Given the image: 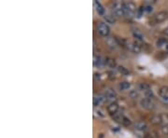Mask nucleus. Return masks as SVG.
I'll use <instances>...</instances> for the list:
<instances>
[{"instance_id":"f257e3e1","label":"nucleus","mask_w":168,"mask_h":138,"mask_svg":"<svg viewBox=\"0 0 168 138\" xmlns=\"http://www.w3.org/2000/svg\"><path fill=\"white\" fill-rule=\"evenodd\" d=\"M122 8L124 15L127 17H133L136 11V6L133 2H124L122 3Z\"/></svg>"},{"instance_id":"f03ea898","label":"nucleus","mask_w":168,"mask_h":138,"mask_svg":"<svg viewBox=\"0 0 168 138\" xmlns=\"http://www.w3.org/2000/svg\"><path fill=\"white\" fill-rule=\"evenodd\" d=\"M97 33L102 37H107L110 33V28L107 24L99 23L97 24Z\"/></svg>"},{"instance_id":"7ed1b4c3","label":"nucleus","mask_w":168,"mask_h":138,"mask_svg":"<svg viewBox=\"0 0 168 138\" xmlns=\"http://www.w3.org/2000/svg\"><path fill=\"white\" fill-rule=\"evenodd\" d=\"M168 19V12L165 11H159L157 12L155 15H154V20L157 24H160V23H162L164 21H166Z\"/></svg>"},{"instance_id":"20e7f679","label":"nucleus","mask_w":168,"mask_h":138,"mask_svg":"<svg viewBox=\"0 0 168 138\" xmlns=\"http://www.w3.org/2000/svg\"><path fill=\"white\" fill-rule=\"evenodd\" d=\"M129 51L134 52V53H139L141 51V46L139 44H137L136 42H128L126 41L125 46Z\"/></svg>"},{"instance_id":"39448f33","label":"nucleus","mask_w":168,"mask_h":138,"mask_svg":"<svg viewBox=\"0 0 168 138\" xmlns=\"http://www.w3.org/2000/svg\"><path fill=\"white\" fill-rule=\"evenodd\" d=\"M112 12L113 15H115L116 17H122L124 15V11H123V8H122V4H115L113 6L112 9Z\"/></svg>"},{"instance_id":"423d86ee","label":"nucleus","mask_w":168,"mask_h":138,"mask_svg":"<svg viewBox=\"0 0 168 138\" xmlns=\"http://www.w3.org/2000/svg\"><path fill=\"white\" fill-rule=\"evenodd\" d=\"M140 105L143 108L145 109H153L154 108V103L152 102V100H149V99H147V98H143L141 99L140 101Z\"/></svg>"},{"instance_id":"0eeeda50","label":"nucleus","mask_w":168,"mask_h":138,"mask_svg":"<svg viewBox=\"0 0 168 138\" xmlns=\"http://www.w3.org/2000/svg\"><path fill=\"white\" fill-rule=\"evenodd\" d=\"M93 64L95 66L97 67H101L105 65H107V60H105L103 57L101 56H94V59H93Z\"/></svg>"},{"instance_id":"6e6552de","label":"nucleus","mask_w":168,"mask_h":138,"mask_svg":"<svg viewBox=\"0 0 168 138\" xmlns=\"http://www.w3.org/2000/svg\"><path fill=\"white\" fill-rule=\"evenodd\" d=\"M159 95H160L162 99L168 101V87H167V86H162V87H161L160 90H159Z\"/></svg>"},{"instance_id":"1a4fd4ad","label":"nucleus","mask_w":168,"mask_h":138,"mask_svg":"<svg viewBox=\"0 0 168 138\" xmlns=\"http://www.w3.org/2000/svg\"><path fill=\"white\" fill-rule=\"evenodd\" d=\"M107 111L109 114L114 115L119 111V105L117 103H111L108 106H107Z\"/></svg>"},{"instance_id":"9d476101","label":"nucleus","mask_w":168,"mask_h":138,"mask_svg":"<svg viewBox=\"0 0 168 138\" xmlns=\"http://www.w3.org/2000/svg\"><path fill=\"white\" fill-rule=\"evenodd\" d=\"M117 96V93L116 91L113 90V89H107L105 92V97L106 99H108V100H112V99H115Z\"/></svg>"},{"instance_id":"9b49d317","label":"nucleus","mask_w":168,"mask_h":138,"mask_svg":"<svg viewBox=\"0 0 168 138\" xmlns=\"http://www.w3.org/2000/svg\"><path fill=\"white\" fill-rule=\"evenodd\" d=\"M105 99H106V97L103 96V95H95L93 97V105H94V106H98V105H101L102 104H104Z\"/></svg>"},{"instance_id":"f8f14e48","label":"nucleus","mask_w":168,"mask_h":138,"mask_svg":"<svg viewBox=\"0 0 168 138\" xmlns=\"http://www.w3.org/2000/svg\"><path fill=\"white\" fill-rule=\"evenodd\" d=\"M134 128H135L136 130L140 131H147L148 125H147V123H146L145 121H142V120H141V121H138V122L135 123Z\"/></svg>"},{"instance_id":"ddd939ff","label":"nucleus","mask_w":168,"mask_h":138,"mask_svg":"<svg viewBox=\"0 0 168 138\" xmlns=\"http://www.w3.org/2000/svg\"><path fill=\"white\" fill-rule=\"evenodd\" d=\"M162 121V118L161 115H153L151 118H150V122L154 125H158V124H161Z\"/></svg>"},{"instance_id":"4468645a","label":"nucleus","mask_w":168,"mask_h":138,"mask_svg":"<svg viewBox=\"0 0 168 138\" xmlns=\"http://www.w3.org/2000/svg\"><path fill=\"white\" fill-rule=\"evenodd\" d=\"M94 5H95V8H96V11L99 15H105V9L103 8V6L98 2V1H94Z\"/></svg>"},{"instance_id":"2eb2a0df","label":"nucleus","mask_w":168,"mask_h":138,"mask_svg":"<svg viewBox=\"0 0 168 138\" xmlns=\"http://www.w3.org/2000/svg\"><path fill=\"white\" fill-rule=\"evenodd\" d=\"M168 45V40L166 38H160L157 41V47L158 48H165Z\"/></svg>"},{"instance_id":"dca6fc26","label":"nucleus","mask_w":168,"mask_h":138,"mask_svg":"<svg viewBox=\"0 0 168 138\" xmlns=\"http://www.w3.org/2000/svg\"><path fill=\"white\" fill-rule=\"evenodd\" d=\"M130 87H131V84H130V82H128V81H123V82H120V83L119 84V89H120V91H126V90H128Z\"/></svg>"},{"instance_id":"f3484780","label":"nucleus","mask_w":168,"mask_h":138,"mask_svg":"<svg viewBox=\"0 0 168 138\" xmlns=\"http://www.w3.org/2000/svg\"><path fill=\"white\" fill-rule=\"evenodd\" d=\"M107 44L108 47L111 48V49H115L116 46H117V42H116V40H115L113 38H108L107 39Z\"/></svg>"},{"instance_id":"a211bd4d","label":"nucleus","mask_w":168,"mask_h":138,"mask_svg":"<svg viewBox=\"0 0 168 138\" xmlns=\"http://www.w3.org/2000/svg\"><path fill=\"white\" fill-rule=\"evenodd\" d=\"M105 20L107 21V24H115L116 23V19H115V16L114 15H105Z\"/></svg>"},{"instance_id":"6ab92c4d","label":"nucleus","mask_w":168,"mask_h":138,"mask_svg":"<svg viewBox=\"0 0 168 138\" xmlns=\"http://www.w3.org/2000/svg\"><path fill=\"white\" fill-rule=\"evenodd\" d=\"M107 65L109 68H115L116 67V61L112 58H107Z\"/></svg>"},{"instance_id":"aec40b11","label":"nucleus","mask_w":168,"mask_h":138,"mask_svg":"<svg viewBox=\"0 0 168 138\" xmlns=\"http://www.w3.org/2000/svg\"><path fill=\"white\" fill-rule=\"evenodd\" d=\"M133 35H134V37L137 40L143 41V35H142L141 32H139L138 30H134V31L133 32Z\"/></svg>"},{"instance_id":"412c9836","label":"nucleus","mask_w":168,"mask_h":138,"mask_svg":"<svg viewBox=\"0 0 168 138\" xmlns=\"http://www.w3.org/2000/svg\"><path fill=\"white\" fill-rule=\"evenodd\" d=\"M144 94H145V98L149 99V100H151L153 98V96H154L153 95V91L151 90H148V91H144Z\"/></svg>"},{"instance_id":"4be33fe9","label":"nucleus","mask_w":168,"mask_h":138,"mask_svg":"<svg viewBox=\"0 0 168 138\" xmlns=\"http://www.w3.org/2000/svg\"><path fill=\"white\" fill-rule=\"evenodd\" d=\"M139 89H140L141 91H148V90H150V87H149V85H148V83H140Z\"/></svg>"},{"instance_id":"5701e85b","label":"nucleus","mask_w":168,"mask_h":138,"mask_svg":"<svg viewBox=\"0 0 168 138\" xmlns=\"http://www.w3.org/2000/svg\"><path fill=\"white\" fill-rule=\"evenodd\" d=\"M119 71H120V73H121V75H124V76L130 74L129 70H128L127 68H125L124 66H120V67H119Z\"/></svg>"},{"instance_id":"b1692460","label":"nucleus","mask_w":168,"mask_h":138,"mask_svg":"<svg viewBox=\"0 0 168 138\" xmlns=\"http://www.w3.org/2000/svg\"><path fill=\"white\" fill-rule=\"evenodd\" d=\"M129 96H130L131 98H133V99L136 98V97L138 96V92H137V91H136V90H133V91H131L129 92Z\"/></svg>"},{"instance_id":"393cba45","label":"nucleus","mask_w":168,"mask_h":138,"mask_svg":"<svg viewBox=\"0 0 168 138\" xmlns=\"http://www.w3.org/2000/svg\"><path fill=\"white\" fill-rule=\"evenodd\" d=\"M121 123H122L123 125H125V126H129V125L131 124V120H130V118H126V117H123V118H122V120H121Z\"/></svg>"},{"instance_id":"a878e982","label":"nucleus","mask_w":168,"mask_h":138,"mask_svg":"<svg viewBox=\"0 0 168 138\" xmlns=\"http://www.w3.org/2000/svg\"><path fill=\"white\" fill-rule=\"evenodd\" d=\"M161 132H162L163 134L168 135V123L165 124V125H163V126L161 128Z\"/></svg>"},{"instance_id":"bb28decb","label":"nucleus","mask_w":168,"mask_h":138,"mask_svg":"<svg viewBox=\"0 0 168 138\" xmlns=\"http://www.w3.org/2000/svg\"><path fill=\"white\" fill-rule=\"evenodd\" d=\"M142 8H143L144 12H151V11H152V7L149 6V5H145V6L142 7Z\"/></svg>"},{"instance_id":"cd10ccee","label":"nucleus","mask_w":168,"mask_h":138,"mask_svg":"<svg viewBox=\"0 0 168 138\" xmlns=\"http://www.w3.org/2000/svg\"><path fill=\"white\" fill-rule=\"evenodd\" d=\"M94 75H95V78H100V75H99V74L95 73Z\"/></svg>"},{"instance_id":"c85d7f7f","label":"nucleus","mask_w":168,"mask_h":138,"mask_svg":"<svg viewBox=\"0 0 168 138\" xmlns=\"http://www.w3.org/2000/svg\"><path fill=\"white\" fill-rule=\"evenodd\" d=\"M167 117H168V115H167Z\"/></svg>"}]
</instances>
